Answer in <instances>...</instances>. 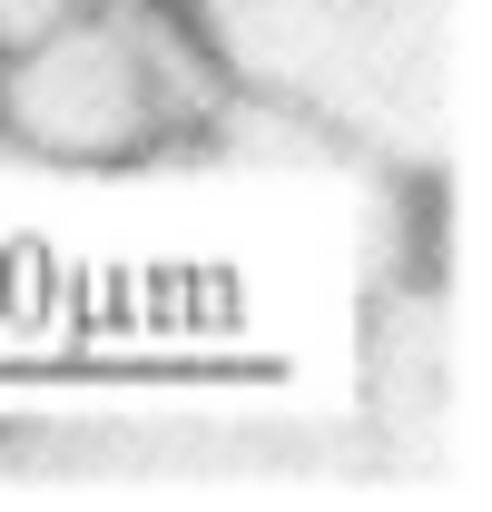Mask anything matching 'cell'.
I'll list each match as a JSON object with an SVG mask.
<instances>
[{
	"mask_svg": "<svg viewBox=\"0 0 492 512\" xmlns=\"http://www.w3.org/2000/svg\"><path fill=\"white\" fill-rule=\"evenodd\" d=\"M197 50L256 109L374 168H453L483 89V0H178Z\"/></svg>",
	"mask_w": 492,
	"mask_h": 512,
	"instance_id": "cell-1",
	"label": "cell"
},
{
	"mask_svg": "<svg viewBox=\"0 0 492 512\" xmlns=\"http://www.w3.org/2000/svg\"><path fill=\"white\" fill-rule=\"evenodd\" d=\"M227 79L178 0H69L0 40V138L60 168H128L207 138Z\"/></svg>",
	"mask_w": 492,
	"mask_h": 512,
	"instance_id": "cell-2",
	"label": "cell"
},
{
	"mask_svg": "<svg viewBox=\"0 0 492 512\" xmlns=\"http://www.w3.org/2000/svg\"><path fill=\"white\" fill-rule=\"evenodd\" d=\"M50 10H69V0H0V40L30 30V20H50Z\"/></svg>",
	"mask_w": 492,
	"mask_h": 512,
	"instance_id": "cell-3",
	"label": "cell"
}]
</instances>
